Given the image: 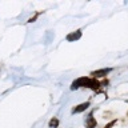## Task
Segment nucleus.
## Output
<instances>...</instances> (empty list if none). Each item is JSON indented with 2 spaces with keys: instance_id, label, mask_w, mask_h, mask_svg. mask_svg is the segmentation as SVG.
<instances>
[{
  "instance_id": "1",
  "label": "nucleus",
  "mask_w": 128,
  "mask_h": 128,
  "mask_svg": "<svg viewBox=\"0 0 128 128\" xmlns=\"http://www.w3.org/2000/svg\"><path fill=\"white\" fill-rule=\"evenodd\" d=\"M88 82H90V79H87V78H80V79L76 80V82L72 83L71 90H78L79 87H87V86H88Z\"/></svg>"
},
{
  "instance_id": "5",
  "label": "nucleus",
  "mask_w": 128,
  "mask_h": 128,
  "mask_svg": "<svg viewBox=\"0 0 128 128\" xmlns=\"http://www.w3.org/2000/svg\"><path fill=\"white\" fill-rule=\"evenodd\" d=\"M86 127L87 128H95L96 127V120L94 119V116L92 115H90L87 118V120H86Z\"/></svg>"
},
{
  "instance_id": "4",
  "label": "nucleus",
  "mask_w": 128,
  "mask_h": 128,
  "mask_svg": "<svg viewBox=\"0 0 128 128\" xmlns=\"http://www.w3.org/2000/svg\"><path fill=\"white\" fill-rule=\"evenodd\" d=\"M80 38H82V31H76V32H74V34L68 35L67 40H68V42H74V40H79Z\"/></svg>"
},
{
  "instance_id": "2",
  "label": "nucleus",
  "mask_w": 128,
  "mask_h": 128,
  "mask_svg": "<svg viewBox=\"0 0 128 128\" xmlns=\"http://www.w3.org/2000/svg\"><path fill=\"white\" fill-rule=\"evenodd\" d=\"M110 72H111V68H103V70H99V71L92 72V75H94V78H103V76L108 75Z\"/></svg>"
},
{
  "instance_id": "7",
  "label": "nucleus",
  "mask_w": 128,
  "mask_h": 128,
  "mask_svg": "<svg viewBox=\"0 0 128 128\" xmlns=\"http://www.w3.org/2000/svg\"><path fill=\"white\" fill-rule=\"evenodd\" d=\"M58 126H59V120L58 119H52L51 122H50V127L51 128H56Z\"/></svg>"
},
{
  "instance_id": "3",
  "label": "nucleus",
  "mask_w": 128,
  "mask_h": 128,
  "mask_svg": "<svg viewBox=\"0 0 128 128\" xmlns=\"http://www.w3.org/2000/svg\"><path fill=\"white\" fill-rule=\"evenodd\" d=\"M90 107V103H83V104H80V106H78L76 108H74L72 110V114H79V112H83V111H86L87 108Z\"/></svg>"
},
{
  "instance_id": "8",
  "label": "nucleus",
  "mask_w": 128,
  "mask_h": 128,
  "mask_svg": "<svg viewBox=\"0 0 128 128\" xmlns=\"http://www.w3.org/2000/svg\"><path fill=\"white\" fill-rule=\"evenodd\" d=\"M115 122H116V120H114V122H112V123H110V124H108V126H106V128H111L112 126H114V124H115Z\"/></svg>"
},
{
  "instance_id": "6",
  "label": "nucleus",
  "mask_w": 128,
  "mask_h": 128,
  "mask_svg": "<svg viewBox=\"0 0 128 128\" xmlns=\"http://www.w3.org/2000/svg\"><path fill=\"white\" fill-rule=\"evenodd\" d=\"M87 87H90L91 90H98V88L100 87V83H99L96 79H90V82H88V86H87Z\"/></svg>"
}]
</instances>
